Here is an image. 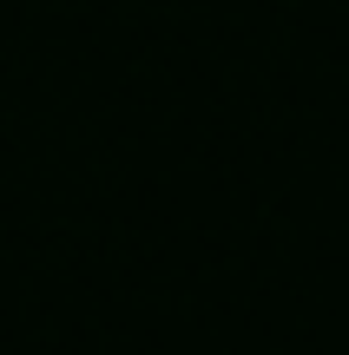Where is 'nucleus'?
Returning a JSON list of instances; mask_svg holds the SVG:
<instances>
[]
</instances>
